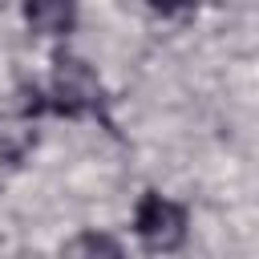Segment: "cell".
I'll list each match as a JSON object with an SVG mask.
<instances>
[{
  "mask_svg": "<svg viewBox=\"0 0 259 259\" xmlns=\"http://www.w3.org/2000/svg\"><path fill=\"white\" fill-rule=\"evenodd\" d=\"M65 113V117H85L101 109V81L93 73L89 61L81 57H57L53 61V77H49V93H36L24 101V117L32 113Z\"/></svg>",
  "mask_w": 259,
  "mask_h": 259,
  "instance_id": "cell-1",
  "label": "cell"
},
{
  "mask_svg": "<svg viewBox=\"0 0 259 259\" xmlns=\"http://www.w3.org/2000/svg\"><path fill=\"white\" fill-rule=\"evenodd\" d=\"M186 227H190L186 223V210L174 198H166L158 190H146L142 194V202L134 210V231H138V239H142L146 251H154V255L178 251L186 243Z\"/></svg>",
  "mask_w": 259,
  "mask_h": 259,
  "instance_id": "cell-2",
  "label": "cell"
},
{
  "mask_svg": "<svg viewBox=\"0 0 259 259\" xmlns=\"http://www.w3.org/2000/svg\"><path fill=\"white\" fill-rule=\"evenodd\" d=\"M24 20L40 36H65L77 24V0H24Z\"/></svg>",
  "mask_w": 259,
  "mask_h": 259,
  "instance_id": "cell-3",
  "label": "cell"
},
{
  "mask_svg": "<svg viewBox=\"0 0 259 259\" xmlns=\"http://www.w3.org/2000/svg\"><path fill=\"white\" fill-rule=\"evenodd\" d=\"M65 259H125L121 243L105 231H81L77 239H69Z\"/></svg>",
  "mask_w": 259,
  "mask_h": 259,
  "instance_id": "cell-4",
  "label": "cell"
},
{
  "mask_svg": "<svg viewBox=\"0 0 259 259\" xmlns=\"http://www.w3.org/2000/svg\"><path fill=\"white\" fill-rule=\"evenodd\" d=\"M36 146V134L28 130V121H0V158L4 162H24V154Z\"/></svg>",
  "mask_w": 259,
  "mask_h": 259,
  "instance_id": "cell-5",
  "label": "cell"
},
{
  "mask_svg": "<svg viewBox=\"0 0 259 259\" xmlns=\"http://www.w3.org/2000/svg\"><path fill=\"white\" fill-rule=\"evenodd\" d=\"M154 8H162V12H182V8H190V4H198V0H150Z\"/></svg>",
  "mask_w": 259,
  "mask_h": 259,
  "instance_id": "cell-6",
  "label": "cell"
}]
</instances>
